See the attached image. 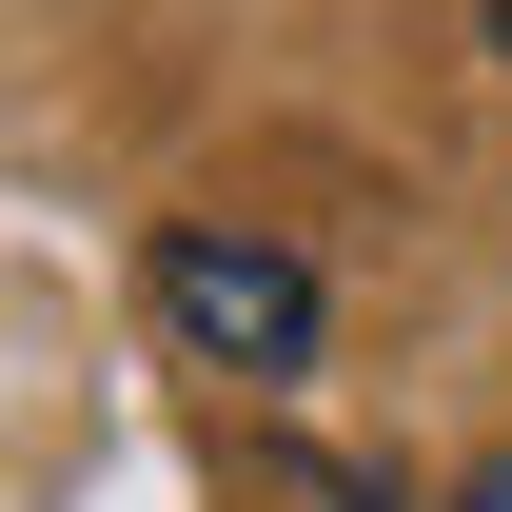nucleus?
Segmentation results:
<instances>
[{"label":"nucleus","mask_w":512,"mask_h":512,"mask_svg":"<svg viewBox=\"0 0 512 512\" xmlns=\"http://www.w3.org/2000/svg\"><path fill=\"white\" fill-rule=\"evenodd\" d=\"M138 296H158V335H178L197 375H237V394H276V375H316V256H276V237H237V217H178Z\"/></svg>","instance_id":"f257e3e1"},{"label":"nucleus","mask_w":512,"mask_h":512,"mask_svg":"<svg viewBox=\"0 0 512 512\" xmlns=\"http://www.w3.org/2000/svg\"><path fill=\"white\" fill-rule=\"evenodd\" d=\"M453 512H512V434H493V453H473V493H453Z\"/></svg>","instance_id":"f03ea898"},{"label":"nucleus","mask_w":512,"mask_h":512,"mask_svg":"<svg viewBox=\"0 0 512 512\" xmlns=\"http://www.w3.org/2000/svg\"><path fill=\"white\" fill-rule=\"evenodd\" d=\"M493 40H512V0H493Z\"/></svg>","instance_id":"7ed1b4c3"}]
</instances>
